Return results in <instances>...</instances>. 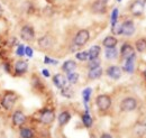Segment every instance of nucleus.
<instances>
[{
    "instance_id": "1",
    "label": "nucleus",
    "mask_w": 146,
    "mask_h": 138,
    "mask_svg": "<svg viewBox=\"0 0 146 138\" xmlns=\"http://www.w3.org/2000/svg\"><path fill=\"white\" fill-rule=\"evenodd\" d=\"M89 39H90V33H89V31L88 29H80L76 33V35L74 36L73 43H74L75 46L82 47V46H84L89 42Z\"/></svg>"
},
{
    "instance_id": "2",
    "label": "nucleus",
    "mask_w": 146,
    "mask_h": 138,
    "mask_svg": "<svg viewBox=\"0 0 146 138\" xmlns=\"http://www.w3.org/2000/svg\"><path fill=\"white\" fill-rule=\"evenodd\" d=\"M16 101H17V94L15 92L7 91L1 99V104L6 110H10L14 107V104H16Z\"/></svg>"
},
{
    "instance_id": "3",
    "label": "nucleus",
    "mask_w": 146,
    "mask_h": 138,
    "mask_svg": "<svg viewBox=\"0 0 146 138\" xmlns=\"http://www.w3.org/2000/svg\"><path fill=\"white\" fill-rule=\"evenodd\" d=\"M96 104L98 105L99 110L101 111H107L111 107V98L108 94H100L96 99Z\"/></svg>"
},
{
    "instance_id": "4",
    "label": "nucleus",
    "mask_w": 146,
    "mask_h": 138,
    "mask_svg": "<svg viewBox=\"0 0 146 138\" xmlns=\"http://www.w3.org/2000/svg\"><path fill=\"white\" fill-rule=\"evenodd\" d=\"M20 37L25 42H33L35 39V31L32 26L25 25L20 29Z\"/></svg>"
},
{
    "instance_id": "5",
    "label": "nucleus",
    "mask_w": 146,
    "mask_h": 138,
    "mask_svg": "<svg viewBox=\"0 0 146 138\" xmlns=\"http://www.w3.org/2000/svg\"><path fill=\"white\" fill-rule=\"evenodd\" d=\"M137 108V101L135 98L133 97H128L125 98L121 102H120V110L121 111H125V112H129V111H133Z\"/></svg>"
},
{
    "instance_id": "6",
    "label": "nucleus",
    "mask_w": 146,
    "mask_h": 138,
    "mask_svg": "<svg viewBox=\"0 0 146 138\" xmlns=\"http://www.w3.org/2000/svg\"><path fill=\"white\" fill-rule=\"evenodd\" d=\"M144 9H145V6L142 0H135L129 6V10L134 16H141L144 13Z\"/></svg>"
},
{
    "instance_id": "7",
    "label": "nucleus",
    "mask_w": 146,
    "mask_h": 138,
    "mask_svg": "<svg viewBox=\"0 0 146 138\" xmlns=\"http://www.w3.org/2000/svg\"><path fill=\"white\" fill-rule=\"evenodd\" d=\"M135 24L133 20H125L121 24V35L124 36H131L135 33Z\"/></svg>"
},
{
    "instance_id": "8",
    "label": "nucleus",
    "mask_w": 146,
    "mask_h": 138,
    "mask_svg": "<svg viewBox=\"0 0 146 138\" xmlns=\"http://www.w3.org/2000/svg\"><path fill=\"white\" fill-rule=\"evenodd\" d=\"M40 121L45 125H50L52 123L55 119V113L53 110H50V109H45L42 111L40 113V117H39Z\"/></svg>"
},
{
    "instance_id": "9",
    "label": "nucleus",
    "mask_w": 146,
    "mask_h": 138,
    "mask_svg": "<svg viewBox=\"0 0 146 138\" xmlns=\"http://www.w3.org/2000/svg\"><path fill=\"white\" fill-rule=\"evenodd\" d=\"M38 46L42 50H48L53 46V38L50 35H44L38 39Z\"/></svg>"
},
{
    "instance_id": "10",
    "label": "nucleus",
    "mask_w": 146,
    "mask_h": 138,
    "mask_svg": "<svg viewBox=\"0 0 146 138\" xmlns=\"http://www.w3.org/2000/svg\"><path fill=\"white\" fill-rule=\"evenodd\" d=\"M120 55L125 60H127L129 57H133V56H136L135 55V51H134V47L129 43H125L121 46V48H120Z\"/></svg>"
},
{
    "instance_id": "11",
    "label": "nucleus",
    "mask_w": 146,
    "mask_h": 138,
    "mask_svg": "<svg viewBox=\"0 0 146 138\" xmlns=\"http://www.w3.org/2000/svg\"><path fill=\"white\" fill-rule=\"evenodd\" d=\"M91 11L93 14H105L107 11V3L96 0L91 5Z\"/></svg>"
},
{
    "instance_id": "12",
    "label": "nucleus",
    "mask_w": 146,
    "mask_h": 138,
    "mask_svg": "<svg viewBox=\"0 0 146 138\" xmlns=\"http://www.w3.org/2000/svg\"><path fill=\"white\" fill-rule=\"evenodd\" d=\"M107 75L113 80H119L121 76V69L117 65H111L107 69Z\"/></svg>"
},
{
    "instance_id": "13",
    "label": "nucleus",
    "mask_w": 146,
    "mask_h": 138,
    "mask_svg": "<svg viewBox=\"0 0 146 138\" xmlns=\"http://www.w3.org/2000/svg\"><path fill=\"white\" fill-rule=\"evenodd\" d=\"M13 122H14V125H16V126H21V125H24V123L26 122V116L24 115V112L20 111V110L15 111L14 115H13Z\"/></svg>"
},
{
    "instance_id": "14",
    "label": "nucleus",
    "mask_w": 146,
    "mask_h": 138,
    "mask_svg": "<svg viewBox=\"0 0 146 138\" xmlns=\"http://www.w3.org/2000/svg\"><path fill=\"white\" fill-rule=\"evenodd\" d=\"M53 83L55 84L56 88L58 89H63L64 86H66V78L63 74H55L53 76Z\"/></svg>"
},
{
    "instance_id": "15",
    "label": "nucleus",
    "mask_w": 146,
    "mask_h": 138,
    "mask_svg": "<svg viewBox=\"0 0 146 138\" xmlns=\"http://www.w3.org/2000/svg\"><path fill=\"white\" fill-rule=\"evenodd\" d=\"M28 70V63L26 61H17L15 63V72L17 74H24Z\"/></svg>"
},
{
    "instance_id": "16",
    "label": "nucleus",
    "mask_w": 146,
    "mask_h": 138,
    "mask_svg": "<svg viewBox=\"0 0 146 138\" xmlns=\"http://www.w3.org/2000/svg\"><path fill=\"white\" fill-rule=\"evenodd\" d=\"M118 44V39L113 36H107L104 40H102V45L106 48H115Z\"/></svg>"
},
{
    "instance_id": "17",
    "label": "nucleus",
    "mask_w": 146,
    "mask_h": 138,
    "mask_svg": "<svg viewBox=\"0 0 146 138\" xmlns=\"http://www.w3.org/2000/svg\"><path fill=\"white\" fill-rule=\"evenodd\" d=\"M104 73V70L101 69L100 66L98 68H94V69H89V73H88V78L90 80H97L99 78H101Z\"/></svg>"
},
{
    "instance_id": "18",
    "label": "nucleus",
    "mask_w": 146,
    "mask_h": 138,
    "mask_svg": "<svg viewBox=\"0 0 146 138\" xmlns=\"http://www.w3.org/2000/svg\"><path fill=\"white\" fill-rule=\"evenodd\" d=\"M76 69V63L72 61V60H69V61H65L62 65V70L66 73H71V72H74Z\"/></svg>"
},
{
    "instance_id": "19",
    "label": "nucleus",
    "mask_w": 146,
    "mask_h": 138,
    "mask_svg": "<svg viewBox=\"0 0 146 138\" xmlns=\"http://www.w3.org/2000/svg\"><path fill=\"white\" fill-rule=\"evenodd\" d=\"M135 57L136 56H133V57H129L126 60V63L124 65L125 72H127V73H133L134 72V70H135Z\"/></svg>"
},
{
    "instance_id": "20",
    "label": "nucleus",
    "mask_w": 146,
    "mask_h": 138,
    "mask_svg": "<svg viewBox=\"0 0 146 138\" xmlns=\"http://www.w3.org/2000/svg\"><path fill=\"white\" fill-rule=\"evenodd\" d=\"M100 53H101V48H100V46L94 45V46L90 47V50L88 51L89 60H94V58H98V57H99V55H100Z\"/></svg>"
},
{
    "instance_id": "21",
    "label": "nucleus",
    "mask_w": 146,
    "mask_h": 138,
    "mask_svg": "<svg viewBox=\"0 0 146 138\" xmlns=\"http://www.w3.org/2000/svg\"><path fill=\"white\" fill-rule=\"evenodd\" d=\"M70 119H71V115L68 111H63V112H61L58 115V123H60V126L66 125L70 121Z\"/></svg>"
},
{
    "instance_id": "22",
    "label": "nucleus",
    "mask_w": 146,
    "mask_h": 138,
    "mask_svg": "<svg viewBox=\"0 0 146 138\" xmlns=\"http://www.w3.org/2000/svg\"><path fill=\"white\" fill-rule=\"evenodd\" d=\"M135 48L139 53H143L146 51V39L145 38H139L135 42Z\"/></svg>"
},
{
    "instance_id": "23",
    "label": "nucleus",
    "mask_w": 146,
    "mask_h": 138,
    "mask_svg": "<svg viewBox=\"0 0 146 138\" xmlns=\"http://www.w3.org/2000/svg\"><path fill=\"white\" fill-rule=\"evenodd\" d=\"M82 122H83V125H84L87 128H90V127H92L93 120H92L91 116L89 115L88 110H87V111L83 113V116H82Z\"/></svg>"
},
{
    "instance_id": "24",
    "label": "nucleus",
    "mask_w": 146,
    "mask_h": 138,
    "mask_svg": "<svg viewBox=\"0 0 146 138\" xmlns=\"http://www.w3.org/2000/svg\"><path fill=\"white\" fill-rule=\"evenodd\" d=\"M117 56H118V52H117L116 47L115 48H107L106 50V58H108V60H115Z\"/></svg>"
},
{
    "instance_id": "25",
    "label": "nucleus",
    "mask_w": 146,
    "mask_h": 138,
    "mask_svg": "<svg viewBox=\"0 0 146 138\" xmlns=\"http://www.w3.org/2000/svg\"><path fill=\"white\" fill-rule=\"evenodd\" d=\"M20 137L21 138H33L34 137V134L31 129L28 128H21L20 129Z\"/></svg>"
},
{
    "instance_id": "26",
    "label": "nucleus",
    "mask_w": 146,
    "mask_h": 138,
    "mask_svg": "<svg viewBox=\"0 0 146 138\" xmlns=\"http://www.w3.org/2000/svg\"><path fill=\"white\" fill-rule=\"evenodd\" d=\"M68 80L71 84H75L79 80V74L75 73V72H71V73H68Z\"/></svg>"
},
{
    "instance_id": "27",
    "label": "nucleus",
    "mask_w": 146,
    "mask_h": 138,
    "mask_svg": "<svg viewBox=\"0 0 146 138\" xmlns=\"http://www.w3.org/2000/svg\"><path fill=\"white\" fill-rule=\"evenodd\" d=\"M61 93H62V96L63 97H65V98H71L73 96V91L71 88H69V86H64L63 89H61Z\"/></svg>"
},
{
    "instance_id": "28",
    "label": "nucleus",
    "mask_w": 146,
    "mask_h": 138,
    "mask_svg": "<svg viewBox=\"0 0 146 138\" xmlns=\"http://www.w3.org/2000/svg\"><path fill=\"white\" fill-rule=\"evenodd\" d=\"M91 92H92V89L91 88H87L83 90L82 94H83V99H84V104H87L88 101L90 100V96H91Z\"/></svg>"
},
{
    "instance_id": "29",
    "label": "nucleus",
    "mask_w": 146,
    "mask_h": 138,
    "mask_svg": "<svg viewBox=\"0 0 146 138\" xmlns=\"http://www.w3.org/2000/svg\"><path fill=\"white\" fill-rule=\"evenodd\" d=\"M75 57H76L79 61H87V60H89V55H88V52H87V51L76 53V54H75Z\"/></svg>"
},
{
    "instance_id": "30",
    "label": "nucleus",
    "mask_w": 146,
    "mask_h": 138,
    "mask_svg": "<svg viewBox=\"0 0 146 138\" xmlns=\"http://www.w3.org/2000/svg\"><path fill=\"white\" fill-rule=\"evenodd\" d=\"M118 14H119V10L118 8H115L111 13V26H113L116 23H117V19H118Z\"/></svg>"
},
{
    "instance_id": "31",
    "label": "nucleus",
    "mask_w": 146,
    "mask_h": 138,
    "mask_svg": "<svg viewBox=\"0 0 146 138\" xmlns=\"http://www.w3.org/2000/svg\"><path fill=\"white\" fill-rule=\"evenodd\" d=\"M111 32H112V34L115 35H120L121 34V25L116 23L113 26H111Z\"/></svg>"
},
{
    "instance_id": "32",
    "label": "nucleus",
    "mask_w": 146,
    "mask_h": 138,
    "mask_svg": "<svg viewBox=\"0 0 146 138\" xmlns=\"http://www.w3.org/2000/svg\"><path fill=\"white\" fill-rule=\"evenodd\" d=\"M88 66H89V69H94V68L100 66V60H99V57L98 58H94V60H90Z\"/></svg>"
},
{
    "instance_id": "33",
    "label": "nucleus",
    "mask_w": 146,
    "mask_h": 138,
    "mask_svg": "<svg viewBox=\"0 0 146 138\" xmlns=\"http://www.w3.org/2000/svg\"><path fill=\"white\" fill-rule=\"evenodd\" d=\"M16 53H17L18 56H24L25 55V47H24V45H19Z\"/></svg>"
},
{
    "instance_id": "34",
    "label": "nucleus",
    "mask_w": 146,
    "mask_h": 138,
    "mask_svg": "<svg viewBox=\"0 0 146 138\" xmlns=\"http://www.w3.org/2000/svg\"><path fill=\"white\" fill-rule=\"evenodd\" d=\"M44 62H45L46 64H57V61H55V60H52V58H50L48 56H45V58H44Z\"/></svg>"
},
{
    "instance_id": "35",
    "label": "nucleus",
    "mask_w": 146,
    "mask_h": 138,
    "mask_svg": "<svg viewBox=\"0 0 146 138\" xmlns=\"http://www.w3.org/2000/svg\"><path fill=\"white\" fill-rule=\"evenodd\" d=\"M25 54H26L28 57H32V56H33V50H32V47H26V48H25Z\"/></svg>"
},
{
    "instance_id": "36",
    "label": "nucleus",
    "mask_w": 146,
    "mask_h": 138,
    "mask_svg": "<svg viewBox=\"0 0 146 138\" xmlns=\"http://www.w3.org/2000/svg\"><path fill=\"white\" fill-rule=\"evenodd\" d=\"M42 73H43V75H44V76L50 78V72H48V70H43V71H42Z\"/></svg>"
},
{
    "instance_id": "37",
    "label": "nucleus",
    "mask_w": 146,
    "mask_h": 138,
    "mask_svg": "<svg viewBox=\"0 0 146 138\" xmlns=\"http://www.w3.org/2000/svg\"><path fill=\"white\" fill-rule=\"evenodd\" d=\"M100 138H112V136L110 135V134H107V133H105V134H102Z\"/></svg>"
},
{
    "instance_id": "38",
    "label": "nucleus",
    "mask_w": 146,
    "mask_h": 138,
    "mask_svg": "<svg viewBox=\"0 0 146 138\" xmlns=\"http://www.w3.org/2000/svg\"><path fill=\"white\" fill-rule=\"evenodd\" d=\"M3 68H5V69H6V71H7V72H8V73H10V68H9V64H8V63H6V64H5V66H3Z\"/></svg>"
},
{
    "instance_id": "39",
    "label": "nucleus",
    "mask_w": 146,
    "mask_h": 138,
    "mask_svg": "<svg viewBox=\"0 0 146 138\" xmlns=\"http://www.w3.org/2000/svg\"><path fill=\"white\" fill-rule=\"evenodd\" d=\"M2 15H3V10H2V7L0 6V18L2 17Z\"/></svg>"
},
{
    "instance_id": "40",
    "label": "nucleus",
    "mask_w": 146,
    "mask_h": 138,
    "mask_svg": "<svg viewBox=\"0 0 146 138\" xmlns=\"http://www.w3.org/2000/svg\"><path fill=\"white\" fill-rule=\"evenodd\" d=\"M99 1H102V2H105V3H107V2H108V0H99Z\"/></svg>"
},
{
    "instance_id": "41",
    "label": "nucleus",
    "mask_w": 146,
    "mask_h": 138,
    "mask_svg": "<svg viewBox=\"0 0 146 138\" xmlns=\"http://www.w3.org/2000/svg\"><path fill=\"white\" fill-rule=\"evenodd\" d=\"M144 76H145V79H146V70L144 71Z\"/></svg>"
},
{
    "instance_id": "42",
    "label": "nucleus",
    "mask_w": 146,
    "mask_h": 138,
    "mask_svg": "<svg viewBox=\"0 0 146 138\" xmlns=\"http://www.w3.org/2000/svg\"><path fill=\"white\" fill-rule=\"evenodd\" d=\"M117 1H118V2H120V1H121V0H117Z\"/></svg>"
},
{
    "instance_id": "43",
    "label": "nucleus",
    "mask_w": 146,
    "mask_h": 138,
    "mask_svg": "<svg viewBox=\"0 0 146 138\" xmlns=\"http://www.w3.org/2000/svg\"><path fill=\"white\" fill-rule=\"evenodd\" d=\"M144 1H146V0H144Z\"/></svg>"
}]
</instances>
